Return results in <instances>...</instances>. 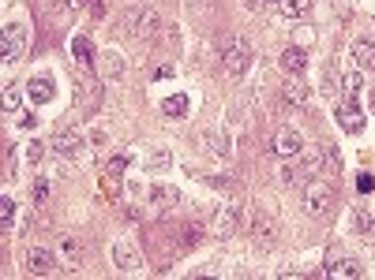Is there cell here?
I'll list each match as a JSON object with an SVG mask.
<instances>
[{"mask_svg":"<svg viewBox=\"0 0 375 280\" xmlns=\"http://www.w3.org/2000/svg\"><path fill=\"white\" fill-rule=\"evenodd\" d=\"M180 243H184L188 250H191V247H199V243H203V228H199V224H188V228L180 232Z\"/></svg>","mask_w":375,"mask_h":280,"instance_id":"27","label":"cell"},{"mask_svg":"<svg viewBox=\"0 0 375 280\" xmlns=\"http://www.w3.org/2000/svg\"><path fill=\"white\" fill-rule=\"evenodd\" d=\"M26 269H30L34 277H53L57 273V258H53V250H45V247H30L26 250Z\"/></svg>","mask_w":375,"mask_h":280,"instance_id":"9","label":"cell"},{"mask_svg":"<svg viewBox=\"0 0 375 280\" xmlns=\"http://www.w3.org/2000/svg\"><path fill=\"white\" fill-rule=\"evenodd\" d=\"M162 30V15L154 8H132L128 12V34L139 37V41H154Z\"/></svg>","mask_w":375,"mask_h":280,"instance_id":"2","label":"cell"},{"mask_svg":"<svg viewBox=\"0 0 375 280\" xmlns=\"http://www.w3.org/2000/svg\"><path fill=\"white\" fill-rule=\"evenodd\" d=\"M207 146H210V153H218V157H225V153H229V135H225V131H210V135H207Z\"/></svg>","mask_w":375,"mask_h":280,"instance_id":"26","label":"cell"},{"mask_svg":"<svg viewBox=\"0 0 375 280\" xmlns=\"http://www.w3.org/2000/svg\"><path fill=\"white\" fill-rule=\"evenodd\" d=\"M252 60H255V53H252V41L248 37H229L225 41V49H222V68L229 71V75H244L252 68Z\"/></svg>","mask_w":375,"mask_h":280,"instance_id":"1","label":"cell"},{"mask_svg":"<svg viewBox=\"0 0 375 280\" xmlns=\"http://www.w3.org/2000/svg\"><path fill=\"white\" fill-rule=\"evenodd\" d=\"M372 187H375V180H372V172H360V176H356V191H360V194H368Z\"/></svg>","mask_w":375,"mask_h":280,"instance_id":"33","label":"cell"},{"mask_svg":"<svg viewBox=\"0 0 375 280\" xmlns=\"http://www.w3.org/2000/svg\"><path fill=\"white\" fill-rule=\"evenodd\" d=\"M244 4H248V8H252V12H259V8H263V4H267V0H244Z\"/></svg>","mask_w":375,"mask_h":280,"instance_id":"38","label":"cell"},{"mask_svg":"<svg viewBox=\"0 0 375 280\" xmlns=\"http://www.w3.org/2000/svg\"><path fill=\"white\" fill-rule=\"evenodd\" d=\"M121 71H124L121 56H116V53H105V75H109V79H116V75H121Z\"/></svg>","mask_w":375,"mask_h":280,"instance_id":"30","label":"cell"},{"mask_svg":"<svg viewBox=\"0 0 375 280\" xmlns=\"http://www.w3.org/2000/svg\"><path fill=\"white\" fill-rule=\"evenodd\" d=\"M286 101H289L293 109H308L312 93H308V86H304V82H289V86H286Z\"/></svg>","mask_w":375,"mask_h":280,"instance_id":"20","label":"cell"},{"mask_svg":"<svg viewBox=\"0 0 375 280\" xmlns=\"http://www.w3.org/2000/svg\"><path fill=\"white\" fill-rule=\"evenodd\" d=\"M274 153L281 157V161H289V157H297V153H304V138L297 135V131L293 127H281L278 135H274Z\"/></svg>","mask_w":375,"mask_h":280,"instance_id":"7","label":"cell"},{"mask_svg":"<svg viewBox=\"0 0 375 280\" xmlns=\"http://www.w3.org/2000/svg\"><path fill=\"white\" fill-rule=\"evenodd\" d=\"M49 149H57L64 157H76L79 149H83V135H79V131H57V135L49 138Z\"/></svg>","mask_w":375,"mask_h":280,"instance_id":"12","label":"cell"},{"mask_svg":"<svg viewBox=\"0 0 375 280\" xmlns=\"http://www.w3.org/2000/svg\"><path fill=\"white\" fill-rule=\"evenodd\" d=\"M252 239H259L263 247H270V243L278 239V221H274L270 213L255 209V217H252Z\"/></svg>","mask_w":375,"mask_h":280,"instance_id":"10","label":"cell"},{"mask_svg":"<svg viewBox=\"0 0 375 280\" xmlns=\"http://www.w3.org/2000/svg\"><path fill=\"white\" fill-rule=\"evenodd\" d=\"M349 53H353V60H356L360 71H375V41L372 37H356Z\"/></svg>","mask_w":375,"mask_h":280,"instance_id":"13","label":"cell"},{"mask_svg":"<svg viewBox=\"0 0 375 280\" xmlns=\"http://www.w3.org/2000/svg\"><path fill=\"white\" fill-rule=\"evenodd\" d=\"M304 168H308L312 176L323 172V157H319V149H304Z\"/></svg>","mask_w":375,"mask_h":280,"instance_id":"28","label":"cell"},{"mask_svg":"<svg viewBox=\"0 0 375 280\" xmlns=\"http://www.w3.org/2000/svg\"><path fill=\"white\" fill-rule=\"evenodd\" d=\"M353 232H360V236H375V213L368 205H356L353 209Z\"/></svg>","mask_w":375,"mask_h":280,"instance_id":"18","label":"cell"},{"mask_svg":"<svg viewBox=\"0 0 375 280\" xmlns=\"http://www.w3.org/2000/svg\"><path fill=\"white\" fill-rule=\"evenodd\" d=\"M207 183H210V187H218V191H222V187H229V176H207Z\"/></svg>","mask_w":375,"mask_h":280,"instance_id":"36","label":"cell"},{"mask_svg":"<svg viewBox=\"0 0 375 280\" xmlns=\"http://www.w3.org/2000/svg\"><path fill=\"white\" fill-rule=\"evenodd\" d=\"M162 112H166L169 120H180L188 112V93H169V97L162 101Z\"/></svg>","mask_w":375,"mask_h":280,"instance_id":"19","label":"cell"},{"mask_svg":"<svg viewBox=\"0 0 375 280\" xmlns=\"http://www.w3.org/2000/svg\"><path fill=\"white\" fill-rule=\"evenodd\" d=\"M113 265L121 269V273H139V269H143V254L135 250V243H128V239H116L113 243Z\"/></svg>","mask_w":375,"mask_h":280,"instance_id":"6","label":"cell"},{"mask_svg":"<svg viewBox=\"0 0 375 280\" xmlns=\"http://www.w3.org/2000/svg\"><path fill=\"white\" fill-rule=\"evenodd\" d=\"M236 228H241V209H236V205H222V209H214V236L218 239H233Z\"/></svg>","mask_w":375,"mask_h":280,"instance_id":"8","label":"cell"},{"mask_svg":"<svg viewBox=\"0 0 375 280\" xmlns=\"http://www.w3.org/2000/svg\"><path fill=\"white\" fill-rule=\"evenodd\" d=\"M278 12L286 19H300L312 12V0H278Z\"/></svg>","mask_w":375,"mask_h":280,"instance_id":"21","label":"cell"},{"mask_svg":"<svg viewBox=\"0 0 375 280\" xmlns=\"http://www.w3.org/2000/svg\"><path fill=\"white\" fill-rule=\"evenodd\" d=\"M278 180H281V183H286V187H289V183H297V168H293V165H281V172H278Z\"/></svg>","mask_w":375,"mask_h":280,"instance_id":"34","label":"cell"},{"mask_svg":"<svg viewBox=\"0 0 375 280\" xmlns=\"http://www.w3.org/2000/svg\"><path fill=\"white\" fill-rule=\"evenodd\" d=\"M19 101H23L19 86H15V82H8V86H4V109H19Z\"/></svg>","mask_w":375,"mask_h":280,"instance_id":"29","label":"cell"},{"mask_svg":"<svg viewBox=\"0 0 375 280\" xmlns=\"http://www.w3.org/2000/svg\"><path fill=\"white\" fill-rule=\"evenodd\" d=\"M162 165H169V153H154V157H146V168H162Z\"/></svg>","mask_w":375,"mask_h":280,"instance_id":"35","label":"cell"},{"mask_svg":"<svg viewBox=\"0 0 375 280\" xmlns=\"http://www.w3.org/2000/svg\"><path fill=\"white\" fill-rule=\"evenodd\" d=\"M274 4H278V0H274Z\"/></svg>","mask_w":375,"mask_h":280,"instance_id":"41","label":"cell"},{"mask_svg":"<svg viewBox=\"0 0 375 280\" xmlns=\"http://www.w3.org/2000/svg\"><path fill=\"white\" fill-rule=\"evenodd\" d=\"M0 53H4V64H19L26 53V26L23 23H8L4 37H0Z\"/></svg>","mask_w":375,"mask_h":280,"instance_id":"3","label":"cell"},{"mask_svg":"<svg viewBox=\"0 0 375 280\" xmlns=\"http://www.w3.org/2000/svg\"><path fill=\"white\" fill-rule=\"evenodd\" d=\"M364 269H360V261L349 258V254H334L331 261H326V269H323V277H334V280H342V277H360Z\"/></svg>","mask_w":375,"mask_h":280,"instance_id":"11","label":"cell"},{"mask_svg":"<svg viewBox=\"0 0 375 280\" xmlns=\"http://www.w3.org/2000/svg\"><path fill=\"white\" fill-rule=\"evenodd\" d=\"M71 56H76V64L90 68V64H94V45H90V37H83V34L71 37Z\"/></svg>","mask_w":375,"mask_h":280,"instance_id":"17","label":"cell"},{"mask_svg":"<svg viewBox=\"0 0 375 280\" xmlns=\"http://www.w3.org/2000/svg\"><path fill=\"white\" fill-rule=\"evenodd\" d=\"M49 191H53V187H49V180H45V176H42V180H34V198H38V202L49 198Z\"/></svg>","mask_w":375,"mask_h":280,"instance_id":"32","label":"cell"},{"mask_svg":"<svg viewBox=\"0 0 375 280\" xmlns=\"http://www.w3.org/2000/svg\"><path fill=\"white\" fill-rule=\"evenodd\" d=\"M60 250H64V258H71V261H79V243L71 239V236H64L60 239Z\"/></svg>","mask_w":375,"mask_h":280,"instance_id":"31","label":"cell"},{"mask_svg":"<svg viewBox=\"0 0 375 280\" xmlns=\"http://www.w3.org/2000/svg\"><path fill=\"white\" fill-rule=\"evenodd\" d=\"M71 4H76V8H83V4H90V0H71Z\"/></svg>","mask_w":375,"mask_h":280,"instance_id":"40","label":"cell"},{"mask_svg":"<svg viewBox=\"0 0 375 280\" xmlns=\"http://www.w3.org/2000/svg\"><path fill=\"white\" fill-rule=\"evenodd\" d=\"M334 120H338V127H342V131H349V135H360V131H364V112L356 109V97L338 101Z\"/></svg>","mask_w":375,"mask_h":280,"instance_id":"4","label":"cell"},{"mask_svg":"<svg viewBox=\"0 0 375 280\" xmlns=\"http://www.w3.org/2000/svg\"><path fill=\"white\" fill-rule=\"evenodd\" d=\"M132 161H135V149H116V153H109L105 157V176L109 180H121Z\"/></svg>","mask_w":375,"mask_h":280,"instance_id":"15","label":"cell"},{"mask_svg":"<svg viewBox=\"0 0 375 280\" xmlns=\"http://www.w3.org/2000/svg\"><path fill=\"white\" fill-rule=\"evenodd\" d=\"M26 97H30L34 105H45V101L53 97V79H45V75H34V79L26 82Z\"/></svg>","mask_w":375,"mask_h":280,"instance_id":"16","label":"cell"},{"mask_svg":"<svg viewBox=\"0 0 375 280\" xmlns=\"http://www.w3.org/2000/svg\"><path fill=\"white\" fill-rule=\"evenodd\" d=\"M342 90H345V97H356V93L364 90V71H360V68L345 71V75H342Z\"/></svg>","mask_w":375,"mask_h":280,"instance_id":"24","label":"cell"},{"mask_svg":"<svg viewBox=\"0 0 375 280\" xmlns=\"http://www.w3.org/2000/svg\"><path fill=\"white\" fill-rule=\"evenodd\" d=\"M15 209H19L15 198H12V194H4V198H0V228H4V232L15 228Z\"/></svg>","mask_w":375,"mask_h":280,"instance_id":"23","label":"cell"},{"mask_svg":"<svg viewBox=\"0 0 375 280\" xmlns=\"http://www.w3.org/2000/svg\"><path fill=\"white\" fill-rule=\"evenodd\" d=\"M319 157H323V172H331V176L342 172V157H338V146H319Z\"/></svg>","mask_w":375,"mask_h":280,"instance_id":"25","label":"cell"},{"mask_svg":"<svg viewBox=\"0 0 375 280\" xmlns=\"http://www.w3.org/2000/svg\"><path fill=\"white\" fill-rule=\"evenodd\" d=\"M331 205H334V191L323 180H312L304 187V209L308 213H326Z\"/></svg>","mask_w":375,"mask_h":280,"instance_id":"5","label":"cell"},{"mask_svg":"<svg viewBox=\"0 0 375 280\" xmlns=\"http://www.w3.org/2000/svg\"><path fill=\"white\" fill-rule=\"evenodd\" d=\"M281 71H289V75H304L308 71V49H300V45H289L286 53H281Z\"/></svg>","mask_w":375,"mask_h":280,"instance_id":"14","label":"cell"},{"mask_svg":"<svg viewBox=\"0 0 375 280\" xmlns=\"http://www.w3.org/2000/svg\"><path fill=\"white\" fill-rule=\"evenodd\" d=\"M154 79H173V68H169V64H166V68H158V71H154Z\"/></svg>","mask_w":375,"mask_h":280,"instance_id":"37","label":"cell"},{"mask_svg":"<svg viewBox=\"0 0 375 280\" xmlns=\"http://www.w3.org/2000/svg\"><path fill=\"white\" fill-rule=\"evenodd\" d=\"M150 198L158 202V205H177L180 202V191H177V187H169V183H158V187H150Z\"/></svg>","mask_w":375,"mask_h":280,"instance_id":"22","label":"cell"},{"mask_svg":"<svg viewBox=\"0 0 375 280\" xmlns=\"http://www.w3.org/2000/svg\"><path fill=\"white\" fill-rule=\"evenodd\" d=\"M368 105H372V112H375V86L368 90Z\"/></svg>","mask_w":375,"mask_h":280,"instance_id":"39","label":"cell"}]
</instances>
